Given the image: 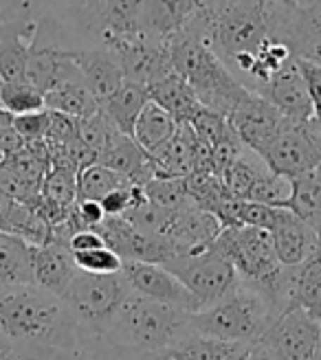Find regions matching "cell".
<instances>
[{
	"instance_id": "33",
	"label": "cell",
	"mask_w": 321,
	"mask_h": 360,
	"mask_svg": "<svg viewBox=\"0 0 321 360\" xmlns=\"http://www.w3.org/2000/svg\"><path fill=\"white\" fill-rule=\"evenodd\" d=\"M75 128H77V139L84 143L86 148H91L93 152H101V148L106 146L108 141V134L115 125L108 121L101 110L93 117H86V119H75Z\"/></svg>"
},
{
	"instance_id": "35",
	"label": "cell",
	"mask_w": 321,
	"mask_h": 360,
	"mask_svg": "<svg viewBox=\"0 0 321 360\" xmlns=\"http://www.w3.org/2000/svg\"><path fill=\"white\" fill-rule=\"evenodd\" d=\"M11 125L27 143L46 141V134H49V128H51V110H40V112H29V115L13 117Z\"/></svg>"
},
{
	"instance_id": "36",
	"label": "cell",
	"mask_w": 321,
	"mask_h": 360,
	"mask_svg": "<svg viewBox=\"0 0 321 360\" xmlns=\"http://www.w3.org/2000/svg\"><path fill=\"white\" fill-rule=\"evenodd\" d=\"M297 66H299V73L304 77V84L308 88L315 115H321V64L297 58Z\"/></svg>"
},
{
	"instance_id": "10",
	"label": "cell",
	"mask_w": 321,
	"mask_h": 360,
	"mask_svg": "<svg viewBox=\"0 0 321 360\" xmlns=\"http://www.w3.org/2000/svg\"><path fill=\"white\" fill-rule=\"evenodd\" d=\"M121 275L128 281L130 290L141 297H148L152 301L172 305V308L185 310L189 314H196L201 310L199 301H196V297L187 290L185 283L163 266L123 259Z\"/></svg>"
},
{
	"instance_id": "31",
	"label": "cell",
	"mask_w": 321,
	"mask_h": 360,
	"mask_svg": "<svg viewBox=\"0 0 321 360\" xmlns=\"http://www.w3.org/2000/svg\"><path fill=\"white\" fill-rule=\"evenodd\" d=\"M291 198H293V178L271 172L256 185V189L248 195V202H260L273 209H289Z\"/></svg>"
},
{
	"instance_id": "27",
	"label": "cell",
	"mask_w": 321,
	"mask_h": 360,
	"mask_svg": "<svg viewBox=\"0 0 321 360\" xmlns=\"http://www.w3.org/2000/svg\"><path fill=\"white\" fill-rule=\"evenodd\" d=\"M130 185L126 176H121L99 163L88 165L77 172V200H101L111 191Z\"/></svg>"
},
{
	"instance_id": "23",
	"label": "cell",
	"mask_w": 321,
	"mask_h": 360,
	"mask_svg": "<svg viewBox=\"0 0 321 360\" xmlns=\"http://www.w3.org/2000/svg\"><path fill=\"white\" fill-rule=\"evenodd\" d=\"M176 130H178L176 119L150 99L137 119L132 139L148 156H156L160 150L168 148V143L174 139Z\"/></svg>"
},
{
	"instance_id": "42",
	"label": "cell",
	"mask_w": 321,
	"mask_h": 360,
	"mask_svg": "<svg viewBox=\"0 0 321 360\" xmlns=\"http://www.w3.org/2000/svg\"><path fill=\"white\" fill-rule=\"evenodd\" d=\"M315 123H317V130L321 134V115H315Z\"/></svg>"
},
{
	"instance_id": "7",
	"label": "cell",
	"mask_w": 321,
	"mask_h": 360,
	"mask_svg": "<svg viewBox=\"0 0 321 360\" xmlns=\"http://www.w3.org/2000/svg\"><path fill=\"white\" fill-rule=\"evenodd\" d=\"M213 248L234 264L242 281H260L282 266L275 255L273 236L266 229H222L216 242H213Z\"/></svg>"
},
{
	"instance_id": "45",
	"label": "cell",
	"mask_w": 321,
	"mask_h": 360,
	"mask_svg": "<svg viewBox=\"0 0 321 360\" xmlns=\"http://www.w3.org/2000/svg\"><path fill=\"white\" fill-rule=\"evenodd\" d=\"M5 163V154H3V150H0V165Z\"/></svg>"
},
{
	"instance_id": "16",
	"label": "cell",
	"mask_w": 321,
	"mask_h": 360,
	"mask_svg": "<svg viewBox=\"0 0 321 360\" xmlns=\"http://www.w3.org/2000/svg\"><path fill=\"white\" fill-rule=\"evenodd\" d=\"M80 268L75 264L73 250L68 242L51 240L44 246H38L33 253V283L44 290L64 297L66 290L77 277Z\"/></svg>"
},
{
	"instance_id": "43",
	"label": "cell",
	"mask_w": 321,
	"mask_h": 360,
	"mask_svg": "<svg viewBox=\"0 0 321 360\" xmlns=\"http://www.w3.org/2000/svg\"><path fill=\"white\" fill-rule=\"evenodd\" d=\"M213 3H216V0H201V5H203V7H209V5H213Z\"/></svg>"
},
{
	"instance_id": "39",
	"label": "cell",
	"mask_w": 321,
	"mask_h": 360,
	"mask_svg": "<svg viewBox=\"0 0 321 360\" xmlns=\"http://www.w3.org/2000/svg\"><path fill=\"white\" fill-rule=\"evenodd\" d=\"M275 3L282 5V7H287V9H299L301 7L299 0H275Z\"/></svg>"
},
{
	"instance_id": "21",
	"label": "cell",
	"mask_w": 321,
	"mask_h": 360,
	"mask_svg": "<svg viewBox=\"0 0 321 360\" xmlns=\"http://www.w3.org/2000/svg\"><path fill=\"white\" fill-rule=\"evenodd\" d=\"M251 347L253 345L231 343V340H218L199 332H189L163 354L170 360H240L248 356Z\"/></svg>"
},
{
	"instance_id": "24",
	"label": "cell",
	"mask_w": 321,
	"mask_h": 360,
	"mask_svg": "<svg viewBox=\"0 0 321 360\" xmlns=\"http://www.w3.org/2000/svg\"><path fill=\"white\" fill-rule=\"evenodd\" d=\"M33 253L35 246L0 231V288L33 283Z\"/></svg>"
},
{
	"instance_id": "29",
	"label": "cell",
	"mask_w": 321,
	"mask_h": 360,
	"mask_svg": "<svg viewBox=\"0 0 321 360\" xmlns=\"http://www.w3.org/2000/svg\"><path fill=\"white\" fill-rule=\"evenodd\" d=\"M144 193L152 205L165 211H178L194 205L185 178H154L144 185Z\"/></svg>"
},
{
	"instance_id": "14",
	"label": "cell",
	"mask_w": 321,
	"mask_h": 360,
	"mask_svg": "<svg viewBox=\"0 0 321 360\" xmlns=\"http://www.w3.org/2000/svg\"><path fill=\"white\" fill-rule=\"evenodd\" d=\"M271 236L282 266H301L321 250V240L315 226L301 220L291 209H279L277 220L271 226Z\"/></svg>"
},
{
	"instance_id": "32",
	"label": "cell",
	"mask_w": 321,
	"mask_h": 360,
	"mask_svg": "<svg viewBox=\"0 0 321 360\" xmlns=\"http://www.w3.org/2000/svg\"><path fill=\"white\" fill-rule=\"evenodd\" d=\"M73 257L77 268L88 275H119L123 270V257H119L108 246L86 250V253H73Z\"/></svg>"
},
{
	"instance_id": "8",
	"label": "cell",
	"mask_w": 321,
	"mask_h": 360,
	"mask_svg": "<svg viewBox=\"0 0 321 360\" xmlns=\"http://www.w3.org/2000/svg\"><path fill=\"white\" fill-rule=\"evenodd\" d=\"M271 172L299 178L315 172L321 165V134L315 117L301 123L289 121L264 156Z\"/></svg>"
},
{
	"instance_id": "20",
	"label": "cell",
	"mask_w": 321,
	"mask_h": 360,
	"mask_svg": "<svg viewBox=\"0 0 321 360\" xmlns=\"http://www.w3.org/2000/svg\"><path fill=\"white\" fill-rule=\"evenodd\" d=\"M44 105L51 112H60L70 119H86L99 112V101L86 86L80 73L53 86L44 95Z\"/></svg>"
},
{
	"instance_id": "2",
	"label": "cell",
	"mask_w": 321,
	"mask_h": 360,
	"mask_svg": "<svg viewBox=\"0 0 321 360\" xmlns=\"http://www.w3.org/2000/svg\"><path fill=\"white\" fill-rule=\"evenodd\" d=\"M174 73L181 75L191 88L199 101L211 112L229 119L240 99L248 93L225 62L211 51L205 38V9L165 40Z\"/></svg>"
},
{
	"instance_id": "3",
	"label": "cell",
	"mask_w": 321,
	"mask_h": 360,
	"mask_svg": "<svg viewBox=\"0 0 321 360\" xmlns=\"http://www.w3.org/2000/svg\"><path fill=\"white\" fill-rule=\"evenodd\" d=\"M189 332V312L130 292L106 326L101 340L121 354H163Z\"/></svg>"
},
{
	"instance_id": "26",
	"label": "cell",
	"mask_w": 321,
	"mask_h": 360,
	"mask_svg": "<svg viewBox=\"0 0 321 360\" xmlns=\"http://www.w3.org/2000/svg\"><path fill=\"white\" fill-rule=\"evenodd\" d=\"M295 305L321 323V250L297 268Z\"/></svg>"
},
{
	"instance_id": "34",
	"label": "cell",
	"mask_w": 321,
	"mask_h": 360,
	"mask_svg": "<svg viewBox=\"0 0 321 360\" xmlns=\"http://www.w3.org/2000/svg\"><path fill=\"white\" fill-rule=\"evenodd\" d=\"M49 360H123V354L106 345L103 340H84L75 349H56Z\"/></svg>"
},
{
	"instance_id": "46",
	"label": "cell",
	"mask_w": 321,
	"mask_h": 360,
	"mask_svg": "<svg viewBox=\"0 0 321 360\" xmlns=\"http://www.w3.org/2000/svg\"><path fill=\"white\" fill-rule=\"evenodd\" d=\"M7 347H9V345H7ZM0 356H3V352H0Z\"/></svg>"
},
{
	"instance_id": "17",
	"label": "cell",
	"mask_w": 321,
	"mask_h": 360,
	"mask_svg": "<svg viewBox=\"0 0 321 360\" xmlns=\"http://www.w3.org/2000/svg\"><path fill=\"white\" fill-rule=\"evenodd\" d=\"M201 9V0H144L139 20L141 35L152 42H165Z\"/></svg>"
},
{
	"instance_id": "13",
	"label": "cell",
	"mask_w": 321,
	"mask_h": 360,
	"mask_svg": "<svg viewBox=\"0 0 321 360\" xmlns=\"http://www.w3.org/2000/svg\"><path fill=\"white\" fill-rule=\"evenodd\" d=\"M113 53L121 64L126 82L139 84L144 88H150L174 73L165 42H152L146 40L144 35H139V38L117 46Z\"/></svg>"
},
{
	"instance_id": "4",
	"label": "cell",
	"mask_w": 321,
	"mask_h": 360,
	"mask_svg": "<svg viewBox=\"0 0 321 360\" xmlns=\"http://www.w3.org/2000/svg\"><path fill=\"white\" fill-rule=\"evenodd\" d=\"M275 314L253 283L240 281L234 290L209 308L191 314V332L231 343L256 345L273 326Z\"/></svg>"
},
{
	"instance_id": "12",
	"label": "cell",
	"mask_w": 321,
	"mask_h": 360,
	"mask_svg": "<svg viewBox=\"0 0 321 360\" xmlns=\"http://www.w3.org/2000/svg\"><path fill=\"white\" fill-rule=\"evenodd\" d=\"M256 95L275 105L287 121L301 123L315 117V108L304 77L299 73L297 58H291L269 82L256 90Z\"/></svg>"
},
{
	"instance_id": "44",
	"label": "cell",
	"mask_w": 321,
	"mask_h": 360,
	"mask_svg": "<svg viewBox=\"0 0 321 360\" xmlns=\"http://www.w3.org/2000/svg\"><path fill=\"white\" fill-rule=\"evenodd\" d=\"M299 3H301V7H308V5L315 3V0H299Z\"/></svg>"
},
{
	"instance_id": "37",
	"label": "cell",
	"mask_w": 321,
	"mask_h": 360,
	"mask_svg": "<svg viewBox=\"0 0 321 360\" xmlns=\"http://www.w3.org/2000/svg\"><path fill=\"white\" fill-rule=\"evenodd\" d=\"M68 246L73 253H86V250H95V248H103L106 242L95 229H80L75 231L68 240Z\"/></svg>"
},
{
	"instance_id": "6",
	"label": "cell",
	"mask_w": 321,
	"mask_h": 360,
	"mask_svg": "<svg viewBox=\"0 0 321 360\" xmlns=\"http://www.w3.org/2000/svg\"><path fill=\"white\" fill-rule=\"evenodd\" d=\"M163 268H168L172 275L185 283L187 290L199 301L201 310L227 297L242 281L234 264L222 253H218L213 244L203 253L176 257Z\"/></svg>"
},
{
	"instance_id": "40",
	"label": "cell",
	"mask_w": 321,
	"mask_h": 360,
	"mask_svg": "<svg viewBox=\"0 0 321 360\" xmlns=\"http://www.w3.org/2000/svg\"><path fill=\"white\" fill-rule=\"evenodd\" d=\"M7 345H9V340L3 336V332H0V352H5V349H7Z\"/></svg>"
},
{
	"instance_id": "11",
	"label": "cell",
	"mask_w": 321,
	"mask_h": 360,
	"mask_svg": "<svg viewBox=\"0 0 321 360\" xmlns=\"http://www.w3.org/2000/svg\"><path fill=\"white\" fill-rule=\"evenodd\" d=\"M319 336L321 323L306 310L291 308L273 321L262 343L271 347L279 360H313Z\"/></svg>"
},
{
	"instance_id": "41",
	"label": "cell",
	"mask_w": 321,
	"mask_h": 360,
	"mask_svg": "<svg viewBox=\"0 0 321 360\" xmlns=\"http://www.w3.org/2000/svg\"><path fill=\"white\" fill-rule=\"evenodd\" d=\"M313 360H321V336H319V343H317V349L313 354Z\"/></svg>"
},
{
	"instance_id": "25",
	"label": "cell",
	"mask_w": 321,
	"mask_h": 360,
	"mask_svg": "<svg viewBox=\"0 0 321 360\" xmlns=\"http://www.w3.org/2000/svg\"><path fill=\"white\" fill-rule=\"evenodd\" d=\"M266 174H271V167L266 165V160L260 154L244 148V152L236 158V163L225 172L222 183L231 198L248 200V195H251L256 185Z\"/></svg>"
},
{
	"instance_id": "47",
	"label": "cell",
	"mask_w": 321,
	"mask_h": 360,
	"mask_svg": "<svg viewBox=\"0 0 321 360\" xmlns=\"http://www.w3.org/2000/svg\"><path fill=\"white\" fill-rule=\"evenodd\" d=\"M240 360H246V358H240Z\"/></svg>"
},
{
	"instance_id": "22",
	"label": "cell",
	"mask_w": 321,
	"mask_h": 360,
	"mask_svg": "<svg viewBox=\"0 0 321 360\" xmlns=\"http://www.w3.org/2000/svg\"><path fill=\"white\" fill-rule=\"evenodd\" d=\"M148 101H150L148 88L132 82H123L113 95L99 101V110L108 117V121L119 132L132 136L137 119Z\"/></svg>"
},
{
	"instance_id": "15",
	"label": "cell",
	"mask_w": 321,
	"mask_h": 360,
	"mask_svg": "<svg viewBox=\"0 0 321 360\" xmlns=\"http://www.w3.org/2000/svg\"><path fill=\"white\" fill-rule=\"evenodd\" d=\"M66 53H68V60L75 64L82 79L91 88V93L95 95L97 101L113 95L115 90L126 82L121 64L111 49L86 46V49H73Z\"/></svg>"
},
{
	"instance_id": "18",
	"label": "cell",
	"mask_w": 321,
	"mask_h": 360,
	"mask_svg": "<svg viewBox=\"0 0 321 360\" xmlns=\"http://www.w3.org/2000/svg\"><path fill=\"white\" fill-rule=\"evenodd\" d=\"M141 7L144 0H106L99 25V46L115 51L141 35Z\"/></svg>"
},
{
	"instance_id": "1",
	"label": "cell",
	"mask_w": 321,
	"mask_h": 360,
	"mask_svg": "<svg viewBox=\"0 0 321 360\" xmlns=\"http://www.w3.org/2000/svg\"><path fill=\"white\" fill-rule=\"evenodd\" d=\"M0 332L13 345L75 349L82 332L62 297L35 283L0 288Z\"/></svg>"
},
{
	"instance_id": "19",
	"label": "cell",
	"mask_w": 321,
	"mask_h": 360,
	"mask_svg": "<svg viewBox=\"0 0 321 360\" xmlns=\"http://www.w3.org/2000/svg\"><path fill=\"white\" fill-rule=\"evenodd\" d=\"M148 95L154 103L168 110L176 123H191V119L205 108L196 97L194 88L178 73H170L168 77L150 86Z\"/></svg>"
},
{
	"instance_id": "5",
	"label": "cell",
	"mask_w": 321,
	"mask_h": 360,
	"mask_svg": "<svg viewBox=\"0 0 321 360\" xmlns=\"http://www.w3.org/2000/svg\"><path fill=\"white\" fill-rule=\"evenodd\" d=\"M130 285L123 275H88L77 273L66 295L62 297L70 314L75 316L82 343L84 340H101L106 326L111 323L119 305L130 295Z\"/></svg>"
},
{
	"instance_id": "9",
	"label": "cell",
	"mask_w": 321,
	"mask_h": 360,
	"mask_svg": "<svg viewBox=\"0 0 321 360\" xmlns=\"http://www.w3.org/2000/svg\"><path fill=\"white\" fill-rule=\"evenodd\" d=\"M229 123L234 125L244 148L264 158L289 121L282 117L275 105L248 90L229 115Z\"/></svg>"
},
{
	"instance_id": "30",
	"label": "cell",
	"mask_w": 321,
	"mask_h": 360,
	"mask_svg": "<svg viewBox=\"0 0 321 360\" xmlns=\"http://www.w3.org/2000/svg\"><path fill=\"white\" fill-rule=\"evenodd\" d=\"M187 183V191H189V198L196 207H201L205 211H216V207L227 200L229 191L222 183V178L216 176V174H209V172H194L185 178Z\"/></svg>"
},
{
	"instance_id": "38",
	"label": "cell",
	"mask_w": 321,
	"mask_h": 360,
	"mask_svg": "<svg viewBox=\"0 0 321 360\" xmlns=\"http://www.w3.org/2000/svg\"><path fill=\"white\" fill-rule=\"evenodd\" d=\"M246 360H279V358L273 354L271 347H266L264 343H256V345L251 347V352H248Z\"/></svg>"
},
{
	"instance_id": "28",
	"label": "cell",
	"mask_w": 321,
	"mask_h": 360,
	"mask_svg": "<svg viewBox=\"0 0 321 360\" xmlns=\"http://www.w3.org/2000/svg\"><path fill=\"white\" fill-rule=\"evenodd\" d=\"M0 108L11 117L46 110L44 95L29 82H0Z\"/></svg>"
}]
</instances>
